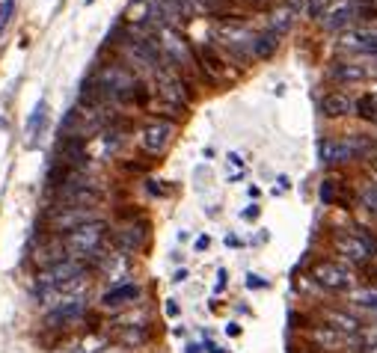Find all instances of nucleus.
<instances>
[{"label":"nucleus","instance_id":"3","mask_svg":"<svg viewBox=\"0 0 377 353\" xmlns=\"http://www.w3.org/2000/svg\"><path fill=\"white\" fill-rule=\"evenodd\" d=\"M374 151L371 137L363 134H351V137H339V140H324L318 146V158L324 166H339V163H351L359 158H368Z\"/></svg>","mask_w":377,"mask_h":353},{"label":"nucleus","instance_id":"9","mask_svg":"<svg viewBox=\"0 0 377 353\" xmlns=\"http://www.w3.org/2000/svg\"><path fill=\"white\" fill-rule=\"evenodd\" d=\"M173 131H175V125L167 122V119L149 122V125L143 128V134H140V146H143V151H149V155H160V151L170 146Z\"/></svg>","mask_w":377,"mask_h":353},{"label":"nucleus","instance_id":"15","mask_svg":"<svg viewBox=\"0 0 377 353\" xmlns=\"http://www.w3.org/2000/svg\"><path fill=\"white\" fill-rule=\"evenodd\" d=\"M366 69L359 63H333L330 72H327V77H330L333 83H342V87H351V83H359L366 80Z\"/></svg>","mask_w":377,"mask_h":353},{"label":"nucleus","instance_id":"17","mask_svg":"<svg viewBox=\"0 0 377 353\" xmlns=\"http://www.w3.org/2000/svg\"><path fill=\"white\" fill-rule=\"evenodd\" d=\"M137 300H140V288H137V285H131V282H125V285L110 288L102 297V306L104 309H122V306H128V303H137Z\"/></svg>","mask_w":377,"mask_h":353},{"label":"nucleus","instance_id":"11","mask_svg":"<svg viewBox=\"0 0 377 353\" xmlns=\"http://www.w3.org/2000/svg\"><path fill=\"white\" fill-rule=\"evenodd\" d=\"M87 303L84 297H65L62 303H57V306L45 315V327L48 330H57V327H65V324H75L80 315H84Z\"/></svg>","mask_w":377,"mask_h":353},{"label":"nucleus","instance_id":"14","mask_svg":"<svg viewBox=\"0 0 377 353\" xmlns=\"http://www.w3.org/2000/svg\"><path fill=\"white\" fill-rule=\"evenodd\" d=\"M321 321L330 324L333 330H339L342 335H359V332H363V324H359L356 317L351 312H345V309H324Z\"/></svg>","mask_w":377,"mask_h":353},{"label":"nucleus","instance_id":"7","mask_svg":"<svg viewBox=\"0 0 377 353\" xmlns=\"http://www.w3.org/2000/svg\"><path fill=\"white\" fill-rule=\"evenodd\" d=\"M312 279L327 291H351L354 288V273H351V264H342V261H330L324 259L312 267Z\"/></svg>","mask_w":377,"mask_h":353},{"label":"nucleus","instance_id":"5","mask_svg":"<svg viewBox=\"0 0 377 353\" xmlns=\"http://www.w3.org/2000/svg\"><path fill=\"white\" fill-rule=\"evenodd\" d=\"M309 344L324 350V353H354L356 347H363V342H359V335H342L339 330H333L330 324H309Z\"/></svg>","mask_w":377,"mask_h":353},{"label":"nucleus","instance_id":"10","mask_svg":"<svg viewBox=\"0 0 377 353\" xmlns=\"http://www.w3.org/2000/svg\"><path fill=\"white\" fill-rule=\"evenodd\" d=\"M92 220H98L92 208H57L48 223H51L54 234H65V232H72V229L84 226V223H92Z\"/></svg>","mask_w":377,"mask_h":353},{"label":"nucleus","instance_id":"12","mask_svg":"<svg viewBox=\"0 0 377 353\" xmlns=\"http://www.w3.org/2000/svg\"><path fill=\"white\" fill-rule=\"evenodd\" d=\"M146 238H149L146 223H128V226H119L113 232V244H116V252H122V256L140 252L146 246Z\"/></svg>","mask_w":377,"mask_h":353},{"label":"nucleus","instance_id":"23","mask_svg":"<svg viewBox=\"0 0 377 353\" xmlns=\"http://www.w3.org/2000/svg\"><path fill=\"white\" fill-rule=\"evenodd\" d=\"M42 119H45V101H39L36 110H33V116L27 119V137H30V140H33V134H36V128L42 125Z\"/></svg>","mask_w":377,"mask_h":353},{"label":"nucleus","instance_id":"27","mask_svg":"<svg viewBox=\"0 0 377 353\" xmlns=\"http://www.w3.org/2000/svg\"><path fill=\"white\" fill-rule=\"evenodd\" d=\"M167 315H170V317L178 315V303H175V300H167Z\"/></svg>","mask_w":377,"mask_h":353},{"label":"nucleus","instance_id":"22","mask_svg":"<svg viewBox=\"0 0 377 353\" xmlns=\"http://www.w3.org/2000/svg\"><path fill=\"white\" fill-rule=\"evenodd\" d=\"M321 202L324 205H336V202H342V196H339V178H324L321 181Z\"/></svg>","mask_w":377,"mask_h":353},{"label":"nucleus","instance_id":"25","mask_svg":"<svg viewBox=\"0 0 377 353\" xmlns=\"http://www.w3.org/2000/svg\"><path fill=\"white\" fill-rule=\"evenodd\" d=\"M327 4H330V0H306V9L312 12V15H321Z\"/></svg>","mask_w":377,"mask_h":353},{"label":"nucleus","instance_id":"21","mask_svg":"<svg viewBox=\"0 0 377 353\" xmlns=\"http://www.w3.org/2000/svg\"><path fill=\"white\" fill-rule=\"evenodd\" d=\"M354 110H356V116L359 119H366V122H377V98L374 95H363L354 104Z\"/></svg>","mask_w":377,"mask_h":353},{"label":"nucleus","instance_id":"4","mask_svg":"<svg viewBox=\"0 0 377 353\" xmlns=\"http://www.w3.org/2000/svg\"><path fill=\"white\" fill-rule=\"evenodd\" d=\"M155 36H158V48H160V60H167L170 69L175 72H187L193 69V50L187 45V39L178 33L175 27H163V30H155Z\"/></svg>","mask_w":377,"mask_h":353},{"label":"nucleus","instance_id":"18","mask_svg":"<svg viewBox=\"0 0 377 353\" xmlns=\"http://www.w3.org/2000/svg\"><path fill=\"white\" fill-rule=\"evenodd\" d=\"M276 45H280V33L268 30V33H258L256 42H253V57L258 60H271L276 54Z\"/></svg>","mask_w":377,"mask_h":353},{"label":"nucleus","instance_id":"19","mask_svg":"<svg viewBox=\"0 0 377 353\" xmlns=\"http://www.w3.org/2000/svg\"><path fill=\"white\" fill-rule=\"evenodd\" d=\"M146 339H149V330H146V324H128V327L119 332V342L128 344V347H137V344H143Z\"/></svg>","mask_w":377,"mask_h":353},{"label":"nucleus","instance_id":"32","mask_svg":"<svg viewBox=\"0 0 377 353\" xmlns=\"http://www.w3.org/2000/svg\"><path fill=\"white\" fill-rule=\"evenodd\" d=\"M291 9H306V0H288Z\"/></svg>","mask_w":377,"mask_h":353},{"label":"nucleus","instance_id":"28","mask_svg":"<svg viewBox=\"0 0 377 353\" xmlns=\"http://www.w3.org/2000/svg\"><path fill=\"white\" fill-rule=\"evenodd\" d=\"M226 335H232V339H235V335H241V327L238 324H226Z\"/></svg>","mask_w":377,"mask_h":353},{"label":"nucleus","instance_id":"29","mask_svg":"<svg viewBox=\"0 0 377 353\" xmlns=\"http://www.w3.org/2000/svg\"><path fill=\"white\" fill-rule=\"evenodd\" d=\"M205 350H208V353H229V350H223V347H217L214 342H208V344H205Z\"/></svg>","mask_w":377,"mask_h":353},{"label":"nucleus","instance_id":"35","mask_svg":"<svg viewBox=\"0 0 377 353\" xmlns=\"http://www.w3.org/2000/svg\"><path fill=\"white\" fill-rule=\"evenodd\" d=\"M87 4H92V0H87Z\"/></svg>","mask_w":377,"mask_h":353},{"label":"nucleus","instance_id":"26","mask_svg":"<svg viewBox=\"0 0 377 353\" xmlns=\"http://www.w3.org/2000/svg\"><path fill=\"white\" fill-rule=\"evenodd\" d=\"M211 246V238H208V234H202V238H196V252H205Z\"/></svg>","mask_w":377,"mask_h":353},{"label":"nucleus","instance_id":"31","mask_svg":"<svg viewBox=\"0 0 377 353\" xmlns=\"http://www.w3.org/2000/svg\"><path fill=\"white\" fill-rule=\"evenodd\" d=\"M247 285H250V288H265V282H261V279H253V276L247 279Z\"/></svg>","mask_w":377,"mask_h":353},{"label":"nucleus","instance_id":"34","mask_svg":"<svg viewBox=\"0 0 377 353\" xmlns=\"http://www.w3.org/2000/svg\"><path fill=\"white\" fill-rule=\"evenodd\" d=\"M187 353H200V347H196V344H190V347H187Z\"/></svg>","mask_w":377,"mask_h":353},{"label":"nucleus","instance_id":"2","mask_svg":"<svg viewBox=\"0 0 377 353\" xmlns=\"http://www.w3.org/2000/svg\"><path fill=\"white\" fill-rule=\"evenodd\" d=\"M333 249L348 264H366V261L377 259V238L359 226H351V229L345 226V229L333 232Z\"/></svg>","mask_w":377,"mask_h":353},{"label":"nucleus","instance_id":"16","mask_svg":"<svg viewBox=\"0 0 377 353\" xmlns=\"http://www.w3.org/2000/svg\"><path fill=\"white\" fill-rule=\"evenodd\" d=\"M321 113L327 116V119H342V116L354 113V101L345 92H327L321 98Z\"/></svg>","mask_w":377,"mask_h":353},{"label":"nucleus","instance_id":"33","mask_svg":"<svg viewBox=\"0 0 377 353\" xmlns=\"http://www.w3.org/2000/svg\"><path fill=\"white\" fill-rule=\"evenodd\" d=\"M173 279H175V282H185V279H187V271H178Z\"/></svg>","mask_w":377,"mask_h":353},{"label":"nucleus","instance_id":"30","mask_svg":"<svg viewBox=\"0 0 377 353\" xmlns=\"http://www.w3.org/2000/svg\"><path fill=\"white\" fill-rule=\"evenodd\" d=\"M253 217H258V208H256V205L244 211V220H253Z\"/></svg>","mask_w":377,"mask_h":353},{"label":"nucleus","instance_id":"13","mask_svg":"<svg viewBox=\"0 0 377 353\" xmlns=\"http://www.w3.org/2000/svg\"><path fill=\"white\" fill-rule=\"evenodd\" d=\"M196 60H200V69H202L205 77H211V80H223V77H229V65L223 63V57H220L211 45H202V48H200V54H196Z\"/></svg>","mask_w":377,"mask_h":353},{"label":"nucleus","instance_id":"8","mask_svg":"<svg viewBox=\"0 0 377 353\" xmlns=\"http://www.w3.org/2000/svg\"><path fill=\"white\" fill-rule=\"evenodd\" d=\"M217 36H220V42H223V48L232 54L235 60H250L253 57V42H256V36L253 33L244 27V24H238V21H226V24H220L217 27Z\"/></svg>","mask_w":377,"mask_h":353},{"label":"nucleus","instance_id":"24","mask_svg":"<svg viewBox=\"0 0 377 353\" xmlns=\"http://www.w3.org/2000/svg\"><path fill=\"white\" fill-rule=\"evenodd\" d=\"M12 6H15V0H6V4H0V27H4L9 21V15H12Z\"/></svg>","mask_w":377,"mask_h":353},{"label":"nucleus","instance_id":"20","mask_svg":"<svg viewBox=\"0 0 377 353\" xmlns=\"http://www.w3.org/2000/svg\"><path fill=\"white\" fill-rule=\"evenodd\" d=\"M359 205H363L368 214H374L377 217V178L374 181H366L363 188H359Z\"/></svg>","mask_w":377,"mask_h":353},{"label":"nucleus","instance_id":"6","mask_svg":"<svg viewBox=\"0 0 377 353\" xmlns=\"http://www.w3.org/2000/svg\"><path fill=\"white\" fill-rule=\"evenodd\" d=\"M374 18V6L363 4V0H348V4H339L321 18L324 30H348L356 27V21H368Z\"/></svg>","mask_w":377,"mask_h":353},{"label":"nucleus","instance_id":"1","mask_svg":"<svg viewBox=\"0 0 377 353\" xmlns=\"http://www.w3.org/2000/svg\"><path fill=\"white\" fill-rule=\"evenodd\" d=\"M62 238V246H65V256L69 259H77V261H98L104 259V241H107V223L104 220H92V223H84L72 232L60 234Z\"/></svg>","mask_w":377,"mask_h":353}]
</instances>
